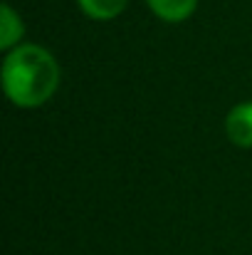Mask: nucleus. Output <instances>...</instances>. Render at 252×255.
Here are the masks:
<instances>
[{
  "label": "nucleus",
  "mask_w": 252,
  "mask_h": 255,
  "mask_svg": "<svg viewBox=\"0 0 252 255\" xmlns=\"http://www.w3.org/2000/svg\"><path fill=\"white\" fill-rule=\"evenodd\" d=\"M60 87V65L40 45H17L2 60V89L20 109H35Z\"/></svg>",
  "instance_id": "f257e3e1"
},
{
  "label": "nucleus",
  "mask_w": 252,
  "mask_h": 255,
  "mask_svg": "<svg viewBox=\"0 0 252 255\" xmlns=\"http://www.w3.org/2000/svg\"><path fill=\"white\" fill-rule=\"evenodd\" d=\"M225 134L235 146L252 149V102H240L228 112Z\"/></svg>",
  "instance_id": "f03ea898"
},
{
  "label": "nucleus",
  "mask_w": 252,
  "mask_h": 255,
  "mask_svg": "<svg viewBox=\"0 0 252 255\" xmlns=\"http://www.w3.org/2000/svg\"><path fill=\"white\" fill-rule=\"evenodd\" d=\"M146 2L151 12L166 22H183L198 7V0H146Z\"/></svg>",
  "instance_id": "7ed1b4c3"
},
{
  "label": "nucleus",
  "mask_w": 252,
  "mask_h": 255,
  "mask_svg": "<svg viewBox=\"0 0 252 255\" xmlns=\"http://www.w3.org/2000/svg\"><path fill=\"white\" fill-rule=\"evenodd\" d=\"M86 17L91 20H114L124 12L129 0H77Z\"/></svg>",
  "instance_id": "39448f33"
},
{
  "label": "nucleus",
  "mask_w": 252,
  "mask_h": 255,
  "mask_svg": "<svg viewBox=\"0 0 252 255\" xmlns=\"http://www.w3.org/2000/svg\"><path fill=\"white\" fill-rule=\"evenodd\" d=\"M22 35H25V25H22L20 15L5 2L0 7V47L10 52L12 47L20 45Z\"/></svg>",
  "instance_id": "20e7f679"
}]
</instances>
